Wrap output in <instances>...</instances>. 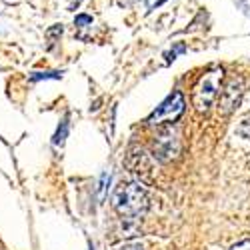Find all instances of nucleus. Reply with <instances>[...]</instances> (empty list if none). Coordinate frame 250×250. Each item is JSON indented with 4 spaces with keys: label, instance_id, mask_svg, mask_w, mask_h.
Segmentation results:
<instances>
[{
    "label": "nucleus",
    "instance_id": "nucleus-1",
    "mask_svg": "<svg viewBox=\"0 0 250 250\" xmlns=\"http://www.w3.org/2000/svg\"><path fill=\"white\" fill-rule=\"evenodd\" d=\"M112 206L124 218H140L148 210V194L138 182L120 184L114 190Z\"/></svg>",
    "mask_w": 250,
    "mask_h": 250
},
{
    "label": "nucleus",
    "instance_id": "nucleus-2",
    "mask_svg": "<svg viewBox=\"0 0 250 250\" xmlns=\"http://www.w3.org/2000/svg\"><path fill=\"white\" fill-rule=\"evenodd\" d=\"M222 78H224V70L212 68L196 82L194 92H192V104L198 112H208V108L214 104V100L218 98L220 86H222Z\"/></svg>",
    "mask_w": 250,
    "mask_h": 250
},
{
    "label": "nucleus",
    "instance_id": "nucleus-3",
    "mask_svg": "<svg viewBox=\"0 0 250 250\" xmlns=\"http://www.w3.org/2000/svg\"><path fill=\"white\" fill-rule=\"evenodd\" d=\"M184 108H186V100H184V94L180 90L172 92L168 98H166L160 106L146 118V122L150 126H162V124H172L176 122L182 114H184Z\"/></svg>",
    "mask_w": 250,
    "mask_h": 250
},
{
    "label": "nucleus",
    "instance_id": "nucleus-4",
    "mask_svg": "<svg viewBox=\"0 0 250 250\" xmlns=\"http://www.w3.org/2000/svg\"><path fill=\"white\" fill-rule=\"evenodd\" d=\"M244 98V78L232 76L224 86H220V98H218V108L222 114L234 112Z\"/></svg>",
    "mask_w": 250,
    "mask_h": 250
},
{
    "label": "nucleus",
    "instance_id": "nucleus-5",
    "mask_svg": "<svg viewBox=\"0 0 250 250\" xmlns=\"http://www.w3.org/2000/svg\"><path fill=\"white\" fill-rule=\"evenodd\" d=\"M182 152V140L176 130H164L154 140V156L162 162H172Z\"/></svg>",
    "mask_w": 250,
    "mask_h": 250
},
{
    "label": "nucleus",
    "instance_id": "nucleus-6",
    "mask_svg": "<svg viewBox=\"0 0 250 250\" xmlns=\"http://www.w3.org/2000/svg\"><path fill=\"white\" fill-rule=\"evenodd\" d=\"M76 26H80V28H84V26H88V24H92V18L88 16V14H78L76 16Z\"/></svg>",
    "mask_w": 250,
    "mask_h": 250
},
{
    "label": "nucleus",
    "instance_id": "nucleus-7",
    "mask_svg": "<svg viewBox=\"0 0 250 250\" xmlns=\"http://www.w3.org/2000/svg\"><path fill=\"white\" fill-rule=\"evenodd\" d=\"M32 78L34 80H38V78H60V74L58 72H34Z\"/></svg>",
    "mask_w": 250,
    "mask_h": 250
},
{
    "label": "nucleus",
    "instance_id": "nucleus-8",
    "mask_svg": "<svg viewBox=\"0 0 250 250\" xmlns=\"http://www.w3.org/2000/svg\"><path fill=\"white\" fill-rule=\"evenodd\" d=\"M230 250H250V240H240V242H236Z\"/></svg>",
    "mask_w": 250,
    "mask_h": 250
},
{
    "label": "nucleus",
    "instance_id": "nucleus-9",
    "mask_svg": "<svg viewBox=\"0 0 250 250\" xmlns=\"http://www.w3.org/2000/svg\"><path fill=\"white\" fill-rule=\"evenodd\" d=\"M178 52H184V46H182V44H178V46H176V50H172L170 54H166V60H168V62H170V60H174V56H176Z\"/></svg>",
    "mask_w": 250,
    "mask_h": 250
},
{
    "label": "nucleus",
    "instance_id": "nucleus-10",
    "mask_svg": "<svg viewBox=\"0 0 250 250\" xmlns=\"http://www.w3.org/2000/svg\"><path fill=\"white\" fill-rule=\"evenodd\" d=\"M118 250H144V248H142V244H136V242H134V244H124V246H120Z\"/></svg>",
    "mask_w": 250,
    "mask_h": 250
},
{
    "label": "nucleus",
    "instance_id": "nucleus-11",
    "mask_svg": "<svg viewBox=\"0 0 250 250\" xmlns=\"http://www.w3.org/2000/svg\"><path fill=\"white\" fill-rule=\"evenodd\" d=\"M246 104H248V106H250V96H248V100H246Z\"/></svg>",
    "mask_w": 250,
    "mask_h": 250
},
{
    "label": "nucleus",
    "instance_id": "nucleus-12",
    "mask_svg": "<svg viewBox=\"0 0 250 250\" xmlns=\"http://www.w3.org/2000/svg\"><path fill=\"white\" fill-rule=\"evenodd\" d=\"M146 2H148V4H152V0H146Z\"/></svg>",
    "mask_w": 250,
    "mask_h": 250
}]
</instances>
